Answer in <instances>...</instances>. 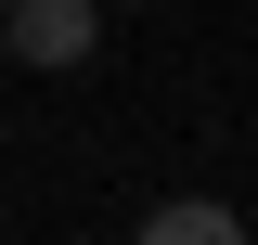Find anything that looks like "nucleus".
<instances>
[{
	"label": "nucleus",
	"instance_id": "nucleus-3",
	"mask_svg": "<svg viewBox=\"0 0 258 245\" xmlns=\"http://www.w3.org/2000/svg\"><path fill=\"white\" fill-rule=\"evenodd\" d=\"M0 65H13V52H0Z\"/></svg>",
	"mask_w": 258,
	"mask_h": 245
},
{
	"label": "nucleus",
	"instance_id": "nucleus-1",
	"mask_svg": "<svg viewBox=\"0 0 258 245\" xmlns=\"http://www.w3.org/2000/svg\"><path fill=\"white\" fill-rule=\"evenodd\" d=\"M0 52H26V65H91V0H13V13H0Z\"/></svg>",
	"mask_w": 258,
	"mask_h": 245
},
{
	"label": "nucleus",
	"instance_id": "nucleus-2",
	"mask_svg": "<svg viewBox=\"0 0 258 245\" xmlns=\"http://www.w3.org/2000/svg\"><path fill=\"white\" fill-rule=\"evenodd\" d=\"M232 232H245V219H232L220 194H168V207L142 219V245H232Z\"/></svg>",
	"mask_w": 258,
	"mask_h": 245
}]
</instances>
